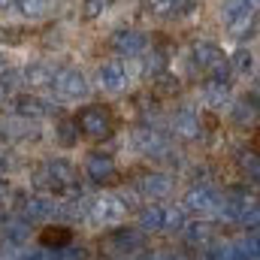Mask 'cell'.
<instances>
[{
  "mask_svg": "<svg viewBox=\"0 0 260 260\" xmlns=\"http://www.w3.org/2000/svg\"><path fill=\"white\" fill-rule=\"evenodd\" d=\"M34 185L43 188V191H52V194L73 191V188H76V167H73L70 160H64V157L37 164V170H34Z\"/></svg>",
  "mask_w": 260,
  "mask_h": 260,
  "instance_id": "6da1fadb",
  "label": "cell"
},
{
  "mask_svg": "<svg viewBox=\"0 0 260 260\" xmlns=\"http://www.w3.org/2000/svg\"><path fill=\"white\" fill-rule=\"evenodd\" d=\"M191 64L200 76L212 79V82H227L230 79V64H227V55L221 46L215 43H197L191 49Z\"/></svg>",
  "mask_w": 260,
  "mask_h": 260,
  "instance_id": "7a4b0ae2",
  "label": "cell"
},
{
  "mask_svg": "<svg viewBox=\"0 0 260 260\" xmlns=\"http://www.w3.org/2000/svg\"><path fill=\"white\" fill-rule=\"evenodd\" d=\"M76 130L88 139H109L115 133V115L109 112V106L103 103H91V106H82L79 115L73 118Z\"/></svg>",
  "mask_w": 260,
  "mask_h": 260,
  "instance_id": "3957f363",
  "label": "cell"
},
{
  "mask_svg": "<svg viewBox=\"0 0 260 260\" xmlns=\"http://www.w3.org/2000/svg\"><path fill=\"white\" fill-rule=\"evenodd\" d=\"M257 18V0H224L221 3V21L233 37H251Z\"/></svg>",
  "mask_w": 260,
  "mask_h": 260,
  "instance_id": "277c9868",
  "label": "cell"
},
{
  "mask_svg": "<svg viewBox=\"0 0 260 260\" xmlns=\"http://www.w3.org/2000/svg\"><path fill=\"white\" fill-rule=\"evenodd\" d=\"M185 227V212L176 206H160L151 203L139 212V230L145 233H160V230H182Z\"/></svg>",
  "mask_w": 260,
  "mask_h": 260,
  "instance_id": "5b68a950",
  "label": "cell"
},
{
  "mask_svg": "<svg viewBox=\"0 0 260 260\" xmlns=\"http://www.w3.org/2000/svg\"><path fill=\"white\" fill-rule=\"evenodd\" d=\"M124 218H127V206L121 203V197L103 194L88 203V221L97 227H118Z\"/></svg>",
  "mask_w": 260,
  "mask_h": 260,
  "instance_id": "8992f818",
  "label": "cell"
},
{
  "mask_svg": "<svg viewBox=\"0 0 260 260\" xmlns=\"http://www.w3.org/2000/svg\"><path fill=\"white\" fill-rule=\"evenodd\" d=\"M52 88H55V94H58L61 100H85L88 91H91L85 73L76 70V67H61V70H55Z\"/></svg>",
  "mask_w": 260,
  "mask_h": 260,
  "instance_id": "52a82bcc",
  "label": "cell"
},
{
  "mask_svg": "<svg viewBox=\"0 0 260 260\" xmlns=\"http://www.w3.org/2000/svg\"><path fill=\"white\" fill-rule=\"evenodd\" d=\"M97 82L103 85V91H124L130 82V67L124 58H112V61H106V64H100L97 70Z\"/></svg>",
  "mask_w": 260,
  "mask_h": 260,
  "instance_id": "ba28073f",
  "label": "cell"
},
{
  "mask_svg": "<svg viewBox=\"0 0 260 260\" xmlns=\"http://www.w3.org/2000/svg\"><path fill=\"white\" fill-rule=\"evenodd\" d=\"M112 49L121 55V58H139L142 52H148V37L142 30H130L121 27L112 34Z\"/></svg>",
  "mask_w": 260,
  "mask_h": 260,
  "instance_id": "9c48e42d",
  "label": "cell"
},
{
  "mask_svg": "<svg viewBox=\"0 0 260 260\" xmlns=\"http://www.w3.org/2000/svg\"><path fill=\"white\" fill-rule=\"evenodd\" d=\"M115 173H118V170H115L112 154H106V151H91V154L85 157V176H88L91 182H97V185L112 182Z\"/></svg>",
  "mask_w": 260,
  "mask_h": 260,
  "instance_id": "30bf717a",
  "label": "cell"
},
{
  "mask_svg": "<svg viewBox=\"0 0 260 260\" xmlns=\"http://www.w3.org/2000/svg\"><path fill=\"white\" fill-rule=\"evenodd\" d=\"M173 133L179 136V139H200L203 136V118H200V112L191 109V106H182L176 115H173Z\"/></svg>",
  "mask_w": 260,
  "mask_h": 260,
  "instance_id": "8fae6325",
  "label": "cell"
},
{
  "mask_svg": "<svg viewBox=\"0 0 260 260\" xmlns=\"http://www.w3.org/2000/svg\"><path fill=\"white\" fill-rule=\"evenodd\" d=\"M52 112V103L40 94H18L15 97V115L18 118H46Z\"/></svg>",
  "mask_w": 260,
  "mask_h": 260,
  "instance_id": "7c38bea8",
  "label": "cell"
},
{
  "mask_svg": "<svg viewBox=\"0 0 260 260\" xmlns=\"http://www.w3.org/2000/svg\"><path fill=\"white\" fill-rule=\"evenodd\" d=\"M133 188L145 197V200H160V197L170 194L173 182H170V176H164V173H145V176H139V179H136V185H133Z\"/></svg>",
  "mask_w": 260,
  "mask_h": 260,
  "instance_id": "4fadbf2b",
  "label": "cell"
},
{
  "mask_svg": "<svg viewBox=\"0 0 260 260\" xmlns=\"http://www.w3.org/2000/svg\"><path fill=\"white\" fill-rule=\"evenodd\" d=\"M218 206V194L209 188V185H194L188 194H185V209L188 212H212Z\"/></svg>",
  "mask_w": 260,
  "mask_h": 260,
  "instance_id": "5bb4252c",
  "label": "cell"
},
{
  "mask_svg": "<svg viewBox=\"0 0 260 260\" xmlns=\"http://www.w3.org/2000/svg\"><path fill=\"white\" fill-rule=\"evenodd\" d=\"M133 145H136L142 154H154V157L167 154V139H164L157 130H151V127L136 130V133H133Z\"/></svg>",
  "mask_w": 260,
  "mask_h": 260,
  "instance_id": "9a60e30c",
  "label": "cell"
},
{
  "mask_svg": "<svg viewBox=\"0 0 260 260\" xmlns=\"http://www.w3.org/2000/svg\"><path fill=\"white\" fill-rule=\"evenodd\" d=\"M52 79H55V67L49 61H34L21 73V82H27L30 88H52Z\"/></svg>",
  "mask_w": 260,
  "mask_h": 260,
  "instance_id": "2e32d148",
  "label": "cell"
},
{
  "mask_svg": "<svg viewBox=\"0 0 260 260\" xmlns=\"http://www.w3.org/2000/svg\"><path fill=\"white\" fill-rule=\"evenodd\" d=\"M203 103L209 109H224L230 106V82H206L203 85Z\"/></svg>",
  "mask_w": 260,
  "mask_h": 260,
  "instance_id": "e0dca14e",
  "label": "cell"
},
{
  "mask_svg": "<svg viewBox=\"0 0 260 260\" xmlns=\"http://www.w3.org/2000/svg\"><path fill=\"white\" fill-rule=\"evenodd\" d=\"M109 242L115 245V251H139L142 248V230H133V227H115Z\"/></svg>",
  "mask_w": 260,
  "mask_h": 260,
  "instance_id": "ac0fdd59",
  "label": "cell"
},
{
  "mask_svg": "<svg viewBox=\"0 0 260 260\" xmlns=\"http://www.w3.org/2000/svg\"><path fill=\"white\" fill-rule=\"evenodd\" d=\"M55 203L49 200V197H30L27 203H24V221L30 224V221H46V218H52L55 215Z\"/></svg>",
  "mask_w": 260,
  "mask_h": 260,
  "instance_id": "d6986e66",
  "label": "cell"
},
{
  "mask_svg": "<svg viewBox=\"0 0 260 260\" xmlns=\"http://www.w3.org/2000/svg\"><path fill=\"white\" fill-rule=\"evenodd\" d=\"M0 233H3V239L9 245H24V239L30 236V224L24 218H9V221H3Z\"/></svg>",
  "mask_w": 260,
  "mask_h": 260,
  "instance_id": "ffe728a7",
  "label": "cell"
},
{
  "mask_svg": "<svg viewBox=\"0 0 260 260\" xmlns=\"http://www.w3.org/2000/svg\"><path fill=\"white\" fill-rule=\"evenodd\" d=\"M67 242H73V230L70 227H61V224H52V227H46L43 233H40V245L43 248H64Z\"/></svg>",
  "mask_w": 260,
  "mask_h": 260,
  "instance_id": "44dd1931",
  "label": "cell"
},
{
  "mask_svg": "<svg viewBox=\"0 0 260 260\" xmlns=\"http://www.w3.org/2000/svg\"><path fill=\"white\" fill-rule=\"evenodd\" d=\"M30 133H34V127L27 124V118H12V121H3L0 124V136L3 139H24Z\"/></svg>",
  "mask_w": 260,
  "mask_h": 260,
  "instance_id": "7402d4cb",
  "label": "cell"
},
{
  "mask_svg": "<svg viewBox=\"0 0 260 260\" xmlns=\"http://www.w3.org/2000/svg\"><path fill=\"white\" fill-rule=\"evenodd\" d=\"M254 115H257V94H251V97H245L242 103L233 106L236 124H248V121H254Z\"/></svg>",
  "mask_w": 260,
  "mask_h": 260,
  "instance_id": "603a6c76",
  "label": "cell"
},
{
  "mask_svg": "<svg viewBox=\"0 0 260 260\" xmlns=\"http://www.w3.org/2000/svg\"><path fill=\"white\" fill-rule=\"evenodd\" d=\"M55 139H58V145H64V148H73L76 142H79V130H76V121L73 118H64L58 130H55Z\"/></svg>",
  "mask_w": 260,
  "mask_h": 260,
  "instance_id": "cb8c5ba5",
  "label": "cell"
},
{
  "mask_svg": "<svg viewBox=\"0 0 260 260\" xmlns=\"http://www.w3.org/2000/svg\"><path fill=\"white\" fill-rule=\"evenodd\" d=\"M15 9L24 18H43L49 12V0H15Z\"/></svg>",
  "mask_w": 260,
  "mask_h": 260,
  "instance_id": "d4e9b609",
  "label": "cell"
},
{
  "mask_svg": "<svg viewBox=\"0 0 260 260\" xmlns=\"http://www.w3.org/2000/svg\"><path fill=\"white\" fill-rule=\"evenodd\" d=\"M227 64L233 67L239 76H248V73L254 70V52H251V49H239L233 58H227Z\"/></svg>",
  "mask_w": 260,
  "mask_h": 260,
  "instance_id": "484cf974",
  "label": "cell"
},
{
  "mask_svg": "<svg viewBox=\"0 0 260 260\" xmlns=\"http://www.w3.org/2000/svg\"><path fill=\"white\" fill-rule=\"evenodd\" d=\"M151 88H154L157 97H173V94L179 91V79H173V76H167V73H157L154 82H151Z\"/></svg>",
  "mask_w": 260,
  "mask_h": 260,
  "instance_id": "4316f807",
  "label": "cell"
},
{
  "mask_svg": "<svg viewBox=\"0 0 260 260\" xmlns=\"http://www.w3.org/2000/svg\"><path fill=\"white\" fill-rule=\"evenodd\" d=\"M145 6L154 15H173V12H179L185 6V0H145Z\"/></svg>",
  "mask_w": 260,
  "mask_h": 260,
  "instance_id": "83f0119b",
  "label": "cell"
},
{
  "mask_svg": "<svg viewBox=\"0 0 260 260\" xmlns=\"http://www.w3.org/2000/svg\"><path fill=\"white\" fill-rule=\"evenodd\" d=\"M112 3H115V0H85V3H82V15H85L88 21H91V18H100L103 12L112 9Z\"/></svg>",
  "mask_w": 260,
  "mask_h": 260,
  "instance_id": "f1b7e54d",
  "label": "cell"
},
{
  "mask_svg": "<svg viewBox=\"0 0 260 260\" xmlns=\"http://www.w3.org/2000/svg\"><path fill=\"white\" fill-rule=\"evenodd\" d=\"M191 245H206L209 242V224H185L182 227Z\"/></svg>",
  "mask_w": 260,
  "mask_h": 260,
  "instance_id": "f546056e",
  "label": "cell"
},
{
  "mask_svg": "<svg viewBox=\"0 0 260 260\" xmlns=\"http://www.w3.org/2000/svg\"><path fill=\"white\" fill-rule=\"evenodd\" d=\"M55 260H88V248L85 245H76V242H67L64 248H58Z\"/></svg>",
  "mask_w": 260,
  "mask_h": 260,
  "instance_id": "4dcf8cb0",
  "label": "cell"
},
{
  "mask_svg": "<svg viewBox=\"0 0 260 260\" xmlns=\"http://www.w3.org/2000/svg\"><path fill=\"white\" fill-rule=\"evenodd\" d=\"M145 64H148V73H151V76L164 73V67H167V52H164V49H154V52L148 55V61H145Z\"/></svg>",
  "mask_w": 260,
  "mask_h": 260,
  "instance_id": "1f68e13d",
  "label": "cell"
},
{
  "mask_svg": "<svg viewBox=\"0 0 260 260\" xmlns=\"http://www.w3.org/2000/svg\"><path fill=\"white\" fill-rule=\"evenodd\" d=\"M18 260H49V257H46V251H27V254H21Z\"/></svg>",
  "mask_w": 260,
  "mask_h": 260,
  "instance_id": "d6a6232c",
  "label": "cell"
},
{
  "mask_svg": "<svg viewBox=\"0 0 260 260\" xmlns=\"http://www.w3.org/2000/svg\"><path fill=\"white\" fill-rule=\"evenodd\" d=\"M0 12H15V0H0Z\"/></svg>",
  "mask_w": 260,
  "mask_h": 260,
  "instance_id": "836d02e7",
  "label": "cell"
}]
</instances>
